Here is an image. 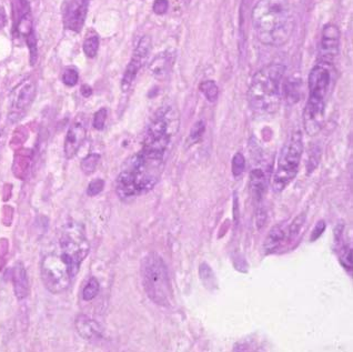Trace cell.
I'll use <instances>...</instances> for the list:
<instances>
[{
  "label": "cell",
  "mask_w": 353,
  "mask_h": 352,
  "mask_svg": "<svg viewBox=\"0 0 353 352\" xmlns=\"http://www.w3.org/2000/svg\"><path fill=\"white\" fill-rule=\"evenodd\" d=\"M142 286L149 299L160 307L171 304V283L168 267L162 257L149 252L141 261Z\"/></svg>",
  "instance_id": "5b68a950"
},
{
  "label": "cell",
  "mask_w": 353,
  "mask_h": 352,
  "mask_svg": "<svg viewBox=\"0 0 353 352\" xmlns=\"http://www.w3.org/2000/svg\"><path fill=\"white\" fill-rule=\"evenodd\" d=\"M165 161L139 151L119 173L116 190L121 199H129L152 190L161 178Z\"/></svg>",
  "instance_id": "7a4b0ae2"
},
{
  "label": "cell",
  "mask_w": 353,
  "mask_h": 352,
  "mask_svg": "<svg viewBox=\"0 0 353 352\" xmlns=\"http://www.w3.org/2000/svg\"><path fill=\"white\" fill-rule=\"evenodd\" d=\"M146 59L147 58L137 55V53L133 52L132 58L130 60V63L128 64V66H127L123 77L121 79V90L123 92L129 91V89L133 84V81H135L137 78L139 70L141 69L143 63L146 62Z\"/></svg>",
  "instance_id": "ac0fdd59"
},
{
  "label": "cell",
  "mask_w": 353,
  "mask_h": 352,
  "mask_svg": "<svg viewBox=\"0 0 353 352\" xmlns=\"http://www.w3.org/2000/svg\"><path fill=\"white\" fill-rule=\"evenodd\" d=\"M99 160H100V155L98 153H90L87 155L86 158L82 159L81 165H80L82 172L86 174H91L96 170V168L99 164Z\"/></svg>",
  "instance_id": "484cf974"
},
{
  "label": "cell",
  "mask_w": 353,
  "mask_h": 352,
  "mask_svg": "<svg viewBox=\"0 0 353 352\" xmlns=\"http://www.w3.org/2000/svg\"><path fill=\"white\" fill-rule=\"evenodd\" d=\"M200 91L202 92L209 103H215L219 97V88L213 80H204L199 86Z\"/></svg>",
  "instance_id": "7402d4cb"
},
{
  "label": "cell",
  "mask_w": 353,
  "mask_h": 352,
  "mask_svg": "<svg viewBox=\"0 0 353 352\" xmlns=\"http://www.w3.org/2000/svg\"><path fill=\"white\" fill-rule=\"evenodd\" d=\"M99 290H100V284L98 280L95 278V277H91L82 290V299L85 301H91L97 297Z\"/></svg>",
  "instance_id": "cb8c5ba5"
},
{
  "label": "cell",
  "mask_w": 353,
  "mask_h": 352,
  "mask_svg": "<svg viewBox=\"0 0 353 352\" xmlns=\"http://www.w3.org/2000/svg\"><path fill=\"white\" fill-rule=\"evenodd\" d=\"M268 186V178L262 168H253L250 172V189L252 197L257 202L262 200Z\"/></svg>",
  "instance_id": "e0dca14e"
},
{
  "label": "cell",
  "mask_w": 353,
  "mask_h": 352,
  "mask_svg": "<svg viewBox=\"0 0 353 352\" xmlns=\"http://www.w3.org/2000/svg\"><path fill=\"white\" fill-rule=\"evenodd\" d=\"M199 275H200V279H201V281L204 284V287H206L208 289L216 288L217 286L216 275L215 272H213V270L211 269V267L208 265V263L202 262L201 265H200Z\"/></svg>",
  "instance_id": "44dd1931"
},
{
  "label": "cell",
  "mask_w": 353,
  "mask_h": 352,
  "mask_svg": "<svg viewBox=\"0 0 353 352\" xmlns=\"http://www.w3.org/2000/svg\"><path fill=\"white\" fill-rule=\"evenodd\" d=\"M99 37L97 35L89 36L86 38L84 43V52L88 58H95L99 50Z\"/></svg>",
  "instance_id": "d4e9b609"
},
{
  "label": "cell",
  "mask_w": 353,
  "mask_h": 352,
  "mask_svg": "<svg viewBox=\"0 0 353 352\" xmlns=\"http://www.w3.org/2000/svg\"><path fill=\"white\" fill-rule=\"evenodd\" d=\"M251 18L259 42L265 46H283L295 28L289 0H259Z\"/></svg>",
  "instance_id": "6da1fadb"
},
{
  "label": "cell",
  "mask_w": 353,
  "mask_h": 352,
  "mask_svg": "<svg viewBox=\"0 0 353 352\" xmlns=\"http://www.w3.org/2000/svg\"><path fill=\"white\" fill-rule=\"evenodd\" d=\"M319 160H320V151H313L312 154H310V158L308 161V173L313 172V170L317 168L318 164H319Z\"/></svg>",
  "instance_id": "e575fe53"
},
{
  "label": "cell",
  "mask_w": 353,
  "mask_h": 352,
  "mask_svg": "<svg viewBox=\"0 0 353 352\" xmlns=\"http://www.w3.org/2000/svg\"><path fill=\"white\" fill-rule=\"evenodd\" d=\"M340 30L335 24H326L322 29L321 42H320L318 64L332 66L339 55Z\"/></svg>",
  "instance_id": "8fae6325"
},
{
  "label": "cell",
  "mask_w": 353,
  "mask_h": 352,
  "mask_svg": "<svg viewBox=\"0 0 353 352\" xmlns=\"http://www.w3.org/2000/svg\"><path fill=\"white\" fill-rule=\"evenodd\" d=\"M169 8V2L168 0H155L152 6V10L156 15H164V13L168 11Z\"/></svg>",
  "instance_id": "d6a6232c"
},
{
  "label": "cell",
  "mask_w": 353,
  "mask_h": 352,
  "mask_svg": "<svg viewBox=\"0 0 353 352\" xmlns=\"http://www.w3.org/2000/svg\"><path fill=\"white\" fill-rule=\"evenodd\" d=\"M245 169V158L241 152H237L231 161V171L235 178H239Z\"/></svg>",
  "instance_id": "4316f807"
},
{
  "label": "cell",
  "mask_w": 353,
  "mask_h": 352,
  "mask_svg": "<svg viewBox=\"0 0 353 352\" xmlns=\"http://www.w3.org/2000/svg\"><path fill=\"white\" fill-rule=\"evenodd\" d=\"M87 128L86 123L81 114L73 120V123L69 127V130L67 132V136L65 139L64 151L67 159H71L76 155L79 148L81 147L82 142L86 139Z\"/></svg>",
  "instance_id": "7c38bea8"
},
{
  "label": "cell",
  "mask_w": 353,
  "mask_h": 352,
  "mask_svg": "<svg viewBox=\"0 0 353 352\" xmlns=\"http://www.w3.org/2000/svg\"><path fill=\"white\" fill-rule=\"evenodd\" d=\"M59 249L68 255L80 267L90 251L89 241L87 239L85 228L78 221L67 222L61 229L58 242Z\"/></svg>",
  "instance_id": "ba28073f"
},
{
  "label": "cell",
  "mask_w": 353,
  "mask_h": 352,
  "mask_svg": "<svg viewBox=\"0 0 353 352\" xmlns=\"http://www.w3.org/2000/svg\"><path fill=\"white\" fill-rule=\"evenodd\" d=\"M26 44L29 48V53H30V64L33 66L37 63L38 59V48H37V38L35 32L29 33L28 36L26 37Z\"/></svg>",
  "instance_id": "83f0119b"
},
{
  "label": "cell",
  "mask_w": 353,
  "mask_h": 352,
  "mask_svg": "<svg viewBox=\"0 0 353 352\" xmlns=\"http://www.w3.org/2000/svg\"><path fill=\"white\" fill-rule=\"evenodd\" d=\"M303 153L301 131H295L286 140L279 153L276 170L272 175V189L281 192L297 177Z\"/></svg>",
  "instance_id": "52a82bcc"
},
{
  "label": "cell",
  "mask_w": 353,
  "mask_h": 352,
  "mask_svg": "<svg viewBox=\"0 0 353 352\" xmlns=\"http://www.w3.org/2000/svg\"><path fill=\"white\" fill-rule=\"evenodd\" d=\"M180 128V114L175 106L160 107L147 127L141 150L158 159L167 160L170 146Z\"/></svg>",
  "instance_id": "277c9868"
},
{
  "label": "cell",
  "mask_w": 353,
  "mask_h": 352,
  "mask_svg": "<svg viewBox=\"0 0 353 352\" xmlns=\"http://www.w3.org/2000/svg\"><path fill=\"white\" fill-rule=\"evenodd\" d=\"M80 92H81L85 98H88L92 94V89L89 85H82L81 88H80Z\"/></svg>",
  "instance_id": "d590c367"
},
{
  "label": "cell",
  "mask_w": 353,
  "mask_h": 352,
  "mask_svg": "<svg viewBox=\"0 0 353 352\" xmlns=\"http://www.w3.org/2000/svg\"><path fill=\"white\" fill-rule=\"evenodd\" d=\"M285 239H288V225L284 222H280L278 225L273 226L270 229L263 243V250L265 255L276 252L277 250L282 247V245L285 242Z\"/></svg>",
  "instance_id": "9a60e30c"
},
{
  "label": "cell",
  "mask_w": 353,
  "mask_h": 352,
  "mask_svg": "<svg viewBox=\"0 0 353 352\" xmlns=\"http://www.w3.org/2000/svg\"><path fill=\"white\" fill-rule=\"evenodd\" d=\"M328 92L329 90L323 88H309V98L303 109V126L309 136H316L322 129Z\"/></svg>",
  "instance_id": "9c48e42d"
},
{
  "label": "cell",
  "mask_w": 353,
  "mask_h": 352,
  "mask_svg": "<svg viewBox=\"0 0 353 352\" xmlns=\"http://www.w3.org/2000/svg\"><path fill=\"white\" fill-rule=\"evenodd\" d=\"M5 24H6V17H5L4 13L0 11V28H3Z\"/></svg>",
  "instance_id": "8d00e7d4"
},
{
  "label": "cell",
  "mask_w": 353,
  "mask_h": 352,
  "mask_svg": "<svg viewBox=\"0 0 353 352\" xmlns=\"http://www.w3.org/2000/svg\"><path fill=\"white\" fill-rule=\"evenodd\" d=\"M36 94V85L32 80L27 79L20 83L10 93V112L11 121H18L25 111L32 104Z\"/></svg>",
  "instance_id": "30bf717a"
},
{
  "label": "cell",
  "mask_w": 353,
  "mask_h": 352,
  "mask_svg": "<svg viewBox=\"0 0 353 352\" xmlns=\"http://www.w3.org/2000/svg\"><path fill=\"white\" fill-rule=\"evenodd\" d=\"M79 269L68 255L57 248L44 256L40 263V277L49 292L59 295L68 290Z\"/></svg>",
  "instance_id": "8992f818"
},
{
  "label": "cell",
  "mask_w": 353,
  "mask_h": 352,
  "mask_svg": "<svg viewBox=\"0 0 353 352\" xmlns=\"http://www.w3.org/2000/svg\"><path fill=\"white\" fill-rule=\"evenodd\" d=\"M176 60V51L172 49L164 50L152 59L149 65V70L155 78L163 80L169 76Z\"/></svg>",
  "instance_id": "5bb4252c"
},
{
  "label": "cell",
  "mask_w": 353,
  "mask_h": 352,
  "mask_svg": "<svg viewBox=\"0 0 353 352\" xmlns=\"http://www.w3.org/2000/svg\"><path fill=\"white\" fill-rule=\"evenodd\" d=\"M89 0H71L65 11V25L68 29L81 31L88 10Z\"/></svg>",
  "instance_id": "4fadbf2b"
},
{
  "label": "cell",
  "mask_w": 353,
  "mask_h": 352,
  "mask_svg": "<svg viewBox=\"0 0 353 352\" xmlns=\"http://www.w3.org/2000/svg\"><path fill=\"white\" fill-rule=\"evenodd\" d=\"M325 230V222L323 220H320L317 222V225L315 226V229L312 230V233L310 237V241H317L320 237L322 236Z\"/></svg>",
  "instance_id": "836d02e7"
},
{
  "label": "cell",
  "mask_w": 353,
  "mask_h": 352,
  "mask_svg": "<svg viewBox=\"0 0 353 352\" xmlns=\"http://www.w3.org/2000/svg\"><path fill=\"white\" fill-rule=\"evenodd\" d=\"M103 188H105V181L100 178L95 179L88 185V188H87V194H88L89 197H95V195L99 194L103 190Z\"/></svg>",
  "instance_id": "4dcf8cb0"
},
{
  "label": "cell",
  "mask_w": 353,
  "mask_h": 352,
  "mask_svg": "<svg viewBox=\"0 0 353 352\" xmlns=\"http://www.w3.org/2000/svg\"><path fill=\"white\" fill-rule=\"evenodd\" d=\"M302 81L297 77H289L282 83V96L289 105L299 103L302 96Z\"/></svg>",
  "instance_id": "ffe728a7"
},
{
  "label": "cell",
  "mask_w": 353,
  "mask_h": 352,
  "mask_svg": "<svg viewBox=\"0 0 353 352\" xmlns=\"http://www.w3.org/2000/svg\"><path fill=\"white\" fill-rule=\"evenodd\" d=\"M306 216L305 213H301L297 216L293 221L288 226V240L289 241H295L298 236L301 232V229L303 225L305 223Z\"/></svg>",
  "instance_id": "603a6c76"
},
{
  "label": "cell",
  "mask_w": 353,
  "mask_h": 352,
  "mask_svg": "<svg viewBox=\"0 0 353 352\" xmlns=\"http://www.w3.org/2000/svg\"><path fill=\"white\" fill-rule=\"evenodd\" d=\"M78 80H79V74H78L77 70L69 68V69H67L64 71L63 81H64L65 85L69 86V87H73V86L77 85Z\"/></svg>",
  "instance_id": "1f68e13d"
},
{
  "label": "cell",
  "mask_w": 353,
  "mask_h": 352,
  "mask_svg": "<svg viewBox=\"0 0 353 352\" xmlns=\"http://www.w3.org/2000/svg\"><path fill=\"white\" fill-rule=\"evenodd\" d=\"M205 131V123L204 120H199L197 123L193 125V127L191 128V131L189 134V141L191 144H196L197 141H199L201 139V137L203 136V133Z\"/></svg>",
  "instance_id": "f1b7e54d"
},
{
  "label": "cell",
  "mask_w": 353,
  "mask_h": 352,
  "mask_svg": "<svg viewBox=\"0 0 353 352\" xmlns=\"http://www.w3.org/2000/svg\"><path fill=\"white\" fill-rule=\"evenodd\" d=\"M107 117H108V111H107L106 108H100V109L95 113V116H93V123H92L93 128L97 130H102L106 125Z\"/></svg>",
  "instance_id": "f546056e"
},
{
  "label": "cell",
  "mask_w": 353,
  "mask_h": 352,
  "mask_svg": "<svg viewBox=\"0 0 353 352\" xmlns=\"http://www.w3.org/2000/svg\"><path fill=\"white\" fill-rule=\"evenodd\" d=\"M285 67L282 64H269L252 77L248 90L251 109L259 114L278 111L282 99V81Z\"/></svg>",
  "instance_id": "3957f363"
},
{
  "label": "cell",
  "mask_w": 353,
  "mask_h": 352,
  "mask_svg": "<svg viewBox=\"0 0 353 352\" xmlns=\"http://www.w3.org/2000/svg\"><path fill=\"white\" fill-rule=\"evenodd\" d=\"M12 284L13 292H15L17 299L23 300L29 294V281L27 277L26 269L23 262H16L12 268Z\"/></svg>",
  "instance_id": "2e32d148"
},
{
  "label": "cell",
  "mask_w": 353,
  "mask_h": 352,
  "mask_svg": "<svg viewBox=\"0 0 353 352\" xmlns=\"http://www.w3.org/2000/svg\"><path fill=\"white\" fill-rule=\"evenodd\" d=\"M75 324L79 336L86 340L96 339V338L100 336L99 324L95 320L90 319L89 317H87L85 315H79L76 318Z\"/></svg>",
  "instance_id": "d6986e66"
}]
</instances>
